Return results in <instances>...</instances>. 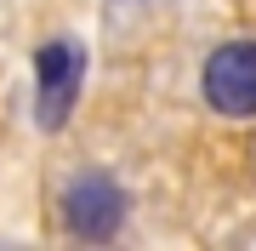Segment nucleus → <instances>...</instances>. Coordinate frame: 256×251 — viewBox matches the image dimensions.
Here are the masks:
<instances>
[{"instance_id": "obj_3", "label": "nucleus", "mask_w": 256, "mask_h": 251, "mask_svg": "<svg viewBox=\"0 0 256 251\" xmlns=\"http://www.w3.org/2000/svg\"><path fill=\"white\" fill-rule=\"evenodd\" d=\"M34 69H40V97H34V109H40V126L57 131L68 120V109H74V92H80V75H86V57L74 40H46L34 57Z\"/></svg>"}, {"instance_id": "obj_2", "label": "nucleus", "mask_w": 256, "mask_h": 251, "mask_svg": "<svg viewBox=\"0 0 256 251\" xmlns=\"http://www.w3.org/2000/svg\"><path fill=\"white\" fill-rule=\"evenodd\" d=\"M205 103L228 120H250L256 114V40H234L205 57Z\"/></svg>"}, {"instance_id": "obj_1", "label": "nucleus", "mask_w": 256, "mask_h": 251, "mask_svg": "<svg viewBox=\"0 0 256 251\" xmlns=\"http://www.w3.org/2000/svg\"><path fill=\"white\" fill-rule=\"evenodd\" d=\"M63 228L86 245H102L126 228V188L102 171H86L63 188Z\"/></svg>"}]
</instances>
